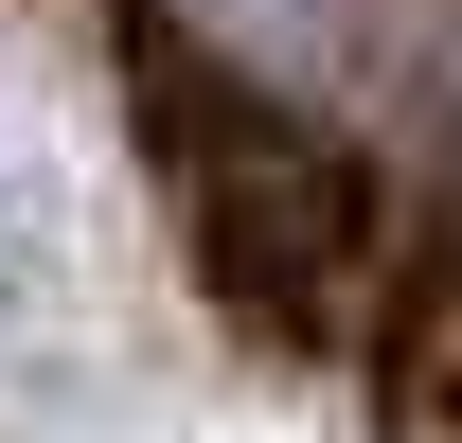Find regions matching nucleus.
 I'll list each match as a JSON object with an SVG mask.
<instances>
[{
  "mask_svg": "<svg viewBox=\"0 0 462 443\" xmlns=\"http://www.w3.org/2000/svg\"><path fill=\"white\" fill-rule=\"evenodd\" d=\"M125 124H143V160H161L196 267H214L249 320H338L356 284H374L392 195H374V160L320 124V89L231 71L214 36H178L161 0H143V18H125Z\"/></svg>",
  "mask_w": 462,
  "mask_h": 443,
  "instance_id": "obj_1",
  "label": "nucleus"
},
{
  "mask_svg": "<svg viewBox=\"0 0 462 443\" xmlns=\"http://www.w3.org/2000/svg\"><path fill=\"white\" fill-rule=\"evenodd\" d=\"M178 36H214L231 71H267V89H320L338 107L356 54H374V0H161Z\"/></svg>",
  "mask_w": 462,
  "mask_h": 443,
  "instance_id": "obj_2",
  "label": "nucleus"
},
{
  "mask_svg": "<svg viewBox=\"0 0 462 443\" xmlns=\"http://www.w3.org/2000/svg\"><path fill=\"white\" fill-rule=\"evenodd\" d=\"M445 89H462V36H445Z\"/></svg>",
  "mask_w": 462,
  "mask_h": 443,
  "instance_id": "obj_3",
  "label": "nucleus"
}]
</instances>
